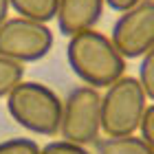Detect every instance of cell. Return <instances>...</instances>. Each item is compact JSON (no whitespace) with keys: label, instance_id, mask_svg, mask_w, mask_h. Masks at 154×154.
<instances>
[{"label":"cell","instance_id":"cell-10","mask_svg":"<svg viewBox=\"0 0 154 154\" xmlns=\"http://www.w3.org/2000/svg\"><path fill=\"white\" fill-rule=\"evenodd\" d=\"M24 79V66L0 55V99H5Z\"/></svg>","mask_w":154,"mask_h":154},{"label":"cell","instance_id":"cell-13","mask_svg":"<svg viewBox=\"0 0 154 154\" xmlns=\"http://www.w3.org/2000/svg\"><path fill=\"white\" fill-rule=\"evenodd\" d=\"M40 154H95L86 145H77L64 139H53L46 145H40Z\"/></svg>","mask_w":154,"mask_h":154},{"label":"cell","instance_id":"cell-8","mask_svg":"<svg viewBox=\"0 0 154 154\" xmlns=\"http://www.w3.org/2000/svg\"><path fill=\"white\" fill-rule=\"evenodd\" d=\"M95 154H154L152 148L139 134L106 137L95 143Z\"/></svg>","mask_w":154,"mask_h":154},{"label":"cell","instance_id":"cell-9","mask_svg":"<svg viewBox=\"0 0 154 154\" xmlns=\"http://www.w3.org/2000/svg\"><path fill=\"white\" fill-rule=\"evenodd\" d=\"M9 7L20 18H29L35 22L48 24L55 20L57 0H9Z\"/></svg>","mask_w":154,"mask_h":154},{"label":"cell","instance_id":"cell-7","mask_svg":"<svg viewBox=\"0 0 154 154\" xmlns=\"http://www.w3.org/2000/svg\"><path fill=\"white\" fill-rule=\"evenodd\" d=\"M106 2L103 0H57L55 24L66 38H73L82 31L95 29L103 18Z\"/></svg>","mask_w":154,"mask_h":154},{"label":"cell","instance_id":"cell-1","mask_svg":"<svg viewBox=\"0 0 154 154\" xmlns=\"http://www.w3.org/2000/svg\"><path fill=\"white\" fill-rule=\"evenodd\" d=\"M66 62L84 86L97 90H106L110 84L123 77L128 68V60L121 57L112 40L97 29H88L68 38Z\"/></svg>","mask_w":154,"mask_h":154},{"label":"cell","instance_id":"cell-12","mask_svg":"<svg viewBox=\"0 0 154 154\" xmlns=\"http://www.w3.org/2000/svg\"><path fill=\"white\" fill-rule=\"evenodd\" d=\"M0 154H40V145L29 137H13L0 141Z\"/></svg>","mask_w":154,"mask_h":154},{"label":"cell","instance_id":"cell-14","mask_svg":"<svg viewBox=\"0 0 154 154\" xmlns=\"http://www.w3.org/2000/svg\"><path fill=\"white\" fill-rule=\"evenodd\" d=\"M139 137L154 152V103H148V108H145V115L141 119V125H139Z\"/></svg>","mask_w":154,"mask_h":154},{"label":"cell","instance_id":"cell-16","mask_svg":"<svg viewBox=\"0 0 154 154\" xmlns=\"http://www.w3.org/2000/svg\"><path fill=\"white\" fill-rule=\"evenodd\" d=\"M11 7H9V0H0V26H2L7 20H9L11 16Z\"/></svg>","mask_w":154,"mask_h":154},{"label":"cell","instance_id":"cell-3","mask_svg":"<svg viewBox=\"0 0 154 154\" xmlns=\"http://www.w3.org/2000/svg\"><path fill=\"white\" fill-rule=\"evenodd\" d=\"M141 84L137 77L123 75L101 93V134L128 137L137 134L148 108Z\"/></svg>","mask_w":154,"mask_h":154},{"label":"cell","instance_id":"cell-6","mask_svg":"<svg viewBox=\"0 0 154 154\" xmlns=\"http://www.w3.org/2000/svg\"><path fill=\"white\" fill-rule=\"evenodd\" d=\"M108 38L123 60H141L154 46V0H141L119 13Z\"/></svg>","mask_w":154,"mask_h":154},{"label":"cell","instance_id":"cell-2","mask_svg":"<svg viewBox=\"0 0 154 154\" xmlns=\"http://www.w3.org/2000/svg\"><path fill=\"white\" fill-rule=\"evenodd\" d=\"M7 112L22 130L35 137H57L62 123V97L42 82L22 79L5 97Z\"/></svg>","mask_w":154,"mask_h":154},{"label":"cell","instance_id":"cell-11","mask_svg":"<svg viewBox=\"0 0 154 154\" xmlns=\"http://www.w3.org/2000/svg\"><path fill=\"white\" fill-rule=\"evenodd\" d=\"M139 84H141L148 101L154 103V46L139 60V75H137Z\"/></svg>","mask_w":154,"mask_h":154},{"label":"cell","instance_id":"cell-5","mask_svg":"<svg viewBox=\"0 0 154 154\" xmlns=\"http://www.w3.org/2000/svg\"><path fill=\"white\" fill-rule=\"evenodd\" d=\"M53 44V29L35 20L13 16L0 26V55L22 66L44 60Z\"/></svg>","mask_w":154,"mask_h":154},{"label":"cell","instance_id":"cell-15","mask_svg":"<svg viewBox=\"0 0 154 154\" xmlns=\"http://www.w3.org/2000/svg\"><path fill=\"white\" fill-rule=\"evenodd\" d=\"M106 2L108 9H112L117 13H123V11H128L130 7H134L137 2H141V0H103Z\"/></svg>","mask_w":154,"mask_h":154},{"label":"cell","instance_id":"cell-4","mask_svg":"<svg viewBox=\"0 0 154 154\" xmlns=\"http://www.w3.org/2000/svg\"><path fill=\"white\" fill-rule=\"evenodd\" d=\"M60 137L77 145H95L101 137V93L90 86H75L62 99Z\"/></svg>","mask_w":154,"mask_h":154}]
</instances>
